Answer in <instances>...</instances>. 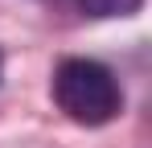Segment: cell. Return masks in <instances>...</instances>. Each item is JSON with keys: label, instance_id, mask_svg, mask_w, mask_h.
I'll return each instance as SVG.
<instances>
[{"label": "cell", "instance_id": "obj_1", "mask_svg": "<svg viewBox=\"0 0 152 148\" xmlns=\"http://www.w3.org/2000/svg\"><path fill=\"white\" fill-rule=\"evenodd\" d=\"M50 95L58 103V111L82 127H103L124 111L119 78L95 58H62L53 66Z\"/></svg>", "mask_w": 152, "mask_h": 148}, {"label": "cell", "instance_id": "obj_2", "mask_svg": "<svg viewBox=\"0 0 152 148\" xmlns=\"http://www.w3.org/2000/svg\"><path fill=\"white\" fill-rule=\"evenodd\" d=\"M70 4L86 17H132L144 8V0H70Z\"/></svg>", "mask_w": 152, "mask_h": 148}, {"label": "cell", "instance_id": "obj_3", "mask_svg": "<svg viewBox=\"0 0 152 148\" xmlns=\"http://www.w3.org/2000/svg\"><path fill=\"white\" fill-rule=\"evenodd\" d=\"M0 70H4V58H0Z\"/></svg>", "mask_w": 152, "mask_h": 148}]
</instances>
